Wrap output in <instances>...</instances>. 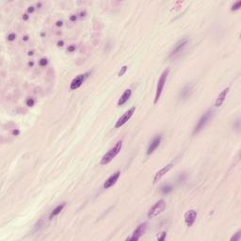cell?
I'll use <instances>...</instances> for the list:
<instances>
[{"label":"cell","mask_w":241,"mask_h":241,"mask_svg":"<svg viewBox=\"0 0 241 241\" xmlns=\"http://www.w3.org/2000/svg\"><path fill=\"white\" fill-rule=\"evenodd\" d=\"M230 89L229 88H226V89H224V90L218 94V96H217V100H216V102H215V107H220L221 105L223 104V102L225 101V98L227 96V94H228V92H229Z\"/></svg>","instance_id":"cell-13"},{"label":"cell","mask_w":241,"mask_h":241,"mask_svg":"<svg viewBox=\"0 0 241 241\" xmlns=\"http://www.w3.org/2000/svg\"><path fill=\"white\" fill-rule=\"evenodd\" d=\"M166 235H167V234H166V232H163L162 235H161V236H158V237H157V239H158V240H164V239H165V237H166Z\"/></svg>","instance_id":"cell-24"},{"label":"cell","mask_w":241,"mask_h":241,"mask_svg":"<svg viewBox=\"0 0 241 241\" xmlns=\"http://www.w3.org/2000/svg\"><path fill=\"white\" fill-rule=\"evenodd\" d=\"M13 134H14V135H18L19 131H18V130H16V131H13Z\"/></svg>","instance_id":"cell-32"},{"label":"cell","mask_w":241,"mask_h":241,"mask_svg":"<svg viewBox=\"0 0 241 241\" xmlns=\"http://www.w3.org/2000/svg\"><path fill=\"white\" fill-rule=\"evenodd\" d=\"M15 38H16V35H15L14 33H11V34L8 36V40H9L10 42H12V41L15 40Z\"/></svg>","instance_id":"cell-22"},{"label":"cell","mask_w":241,"mask_h":241,"mask_svg":"<svg viewBox=\"0 0 241 241\" xmlns=\"http://www.w3.org/2000/svg\"><path fill=\"white\" fill-rule=\"evenodd\" d=\"M171 190H172V187L169 186V185H166V186H164V187H161V191H162L163 193H166V194L170 192Z\"/></svg>","instance_id":"cell-17"},{"label":"cell","mask_w":241,"mask_h":241,"mask_svg":"<svg viewBox=\"0 0 241 241\" xmlns=\"http://www.w3.org/2000/svg\"><path fill=\"white\" fill-rule=\"evenodd\" d=\"M89 76V72H86L83 74H79L77 75L75 78H73L70 84V89L72 90H74L76 89H78L81 85L84 83V81L86 80V78Z\"/></svg>","instance_id":"cell-7"},{"label":"cell","mask_w":241,"mask_h":241,"mask_svg":"<svg viewBox=\"0 0 241 241\" xmlns=\"http://www.w3.org/2000/svg\"><path fill=\"white\" fill-rule=\"evenodd\" d=\"M135 110L136 108H131L127 110L125 113L120 116V118L118 119V120L116 121V124H115V128H120V126H122L124 123H126L128 120H130V118L133 116V114L135 113Z\"/></svg>","instance_id":"cell-5"},{"label":"cell","mask_w":241,"mask_h":241,"mask_svg":"<svg viewBox=\"0 0 241 241\" xmlns=\"http://www.w3.org/2000/svg\"><path fill=\"white\" fill-rule=\"evenodd\" d=\"M67 50H68V52H73V51L75 50V46H74V45H71V46L68 47Z\"/></svg>","instance_id":"cell-25"},{"label":"cell","mask_w":241,"mask_h":241,"mask_svg":"<svg viewBox=\"0 0 241 241\" xmlns=\"http://www.w3.org/2000/svg\"><path fill=\"white\" fill-rule=\"evenodd\" d=\"M34 99L33 98H28L27 100H26V106H28V107H32V106H34Z\"/></svg>","instance_id":"cell-21"},{"label":"cell","mask_w":241,"mask_h":241,"mask_svg":"<svg viewBox=\"0 0 241 241\" xmlns=\"http://www.w3.org/2000/svg\"><path fill=\"white\" fill-rule=\"evenodd\" d=\"M28 55H29V56H32V55H33V51H29V52H28Z\"/></svg>","instance_id":"cell-34"},{"label":"cell","mask_w":241,"mask_h":241,"mask_svg":"<svg viewBox=\"0 0 241 241\" xmlns=\"http://www.w3.org/2000/svg\"><path fill=\"white\" fill-rule=\"evenodd\" d=\"M121 147H122V140H119L106 155H104V157H102V159L100 161V164L101 165H107L109 162H111L113 160V158H115L116 156L120 152Z\"/></svg>","instance_id":"cell-1"},{"label":"cell","mask_w":241,"mask_h":241,"mask_svg":"<svg viewBox=\"0 0 241 241\" xmlns=\"http://www.w3.org/2000/svg\"><path fill=\"white\" fill-rule=\"evenodd\" d=\"M47 62H48V60H47V59H42V60H40V65L41 66H45L46 64H47Z\"/></svg>","instance_id":"cell-23"},{"label":"cell","mask_w":241,"mask_h":241,"mask_svg":"<svg viewBox=\"0 0 241 241\" xmlns=\"http://www.w3.org/2000/svg\"><path fill=\"white\" fill-rule=\"evenodd\" d=\"M27 40H28V37H27V36H24V41H27Z\"/></svg>","instance_id":"cell-33"},{"label":"cell","mask_w":241,"mask_h":241,"mask_svg":"<svg viewBox=\"0 0 241 241\" xmlns=\"http://www.w3.org/2000/svg\"><path fill=\"white\" fill-rule=\"evenodd\" d=\"M241 8V1H237V2H235V4L232 6V9H231V11L232 12H234V11H237V10H239Z\"/></svg>","instance_id":"cell-19"},{"label":"cell","mask_w":241,"mask_h":241,"mask_svg":"<svg viewBox=\"0 0 241 241\" xmlns=\"http://www.w3.org/2000/svg\"><path fill=\"white\" fill-rule=\"evenodd\" d=\"M169 69H166L164 70L163 72L161 73L160 77L158 79V82H157V91H156V96H155V101H154V104H157L158 102V100L160 99V96L162 94L163 89H164V86H165V83L167 81V78H168V75H169Z\"/></svg>","instance_id":"cell-2"},{"label":"cell","mask_w":241,"mask_h":241,"mask_svg":"<svg viewBox=\"0 0 241 241\" xmlns=\"http://www.w3.org/2000/svg\"><path fill=\"white\" fill-rule=\"evenodd\" d=\"M131 94H132V90H130V89L125 90H124V92L121 94L120 98L118 100L117 105H118V106H122V105H124V104L129 100V98L131 97Z\"/></svg>","instance_id":"cell-14"},{"label":"cell","mask_w":241,"mask_h":241,"mask_svg":"<svg viewBox=\"0 0 241 241\" xmlns=\"http://www.w3.org/2000/svg\"><path fill=\"white\" fill-rule=\"evenodd\" d=\"M212 116H213V110H207L205 113H204V115H202V117L200 118V120H198V122H197V124L195 125L194 127V130H193V134H197V133H199L204 127L206 125V123L209 121L211 118H212Z\"/></svg>","instance_id":"cell-4"},{"label":"cell","mask_w":241,"mask_h":241,"mask_svg":"<svg viewBox=\"0 0 241 241\" xmlns=\"http://www.w3.org/2000/svg\"><path fill=\"white\" fill-rule=\"evenodd\" d=\"M62 24H63V23H62V21H58V22L56 23V25H57V26H61Z\"/></svg>","instance_id":"cell-27"},{"label":"cell","mask_w":241,"mask_h":241,"mask_svg":"<svg viewBox=\"0 0 241 241\" xmlns=\"http://www.w3.org/2000/svg\"><path fill=\"white\" fill-rule=\"evenodd\" d=\"M240 237H241V231L239 230L235 235H233L231 237V241H239L240 240Z\"/></svg>","instance_id":"cell-18"},{"label":"cell","mask_w":241,"mask_h":241,"mask_svg":"<svg viewBox=\"0 0 241 241\" xmlns=\"http://www.w3.org/2000/svg\"><path fill=\"white\" fill-rule=\"evenodd\" d=\"M127 71V66L126 65H124V66H122L121 68H120V70L119 71V72H118V76H122L124 73H125V72Z\"/></svg>","instance_id":"cell-20"},{"label":"cell","mask_w":241,"mask_h":241,"mask_svg":"<svg viewBox=\"0 0 241 241\" xmlns=\"http://www.w3.org/2000/svg\"><path fill=\"white\" fill-rule=\"evenodd\" d=\"M191 89H192L191 85H187L183 90H181L180 96L182 97V99H187L188 95L190 94V92H191Z\"/></svg>","instance_id":"cell-16"},{"label":"cell","mask_w":241,"mask_h":241,"mask_svg":"<svg viewBox=\"0 0 241 241\" xmlns=\"http://www.w3.org/2000/svg\"><path fill=\"white\" fill-rule=\"evenodd\" d=\"M28 65H29V66H33V65H34V63H33V61H30L29 63H28Z\"/></svg>","instance_id":"cell-31"},{"label":"cell","mask_w":241,"mask_h":241,"mask_svg":"<svg viewBox=\"0 0 241 241\" xmlns=\"http://www.w3.org/2000/svg\"><path fill=\"white\" fill-rule=\"evenodd\" d=\"M65 205H66V203H62V204H60V205H58L54 210L51 212V214H50V216H49V219H52L53 217H55L56 216H58L60 212L63 210V208L65 207Z\"/></svg>","instance_id":"cell-15"},{"label":"cell","mask_w":241,"mask_h":241,"mask_svg":"<svg viewBox=\"0 0 241 241\" xmlns=\"http://www.w3.org/2000/svg\"><path fill=\"white\" fill-rule=\"evenodd\" d=\"M197 216H198V213H197V211L194 210V209L188 210L185 214V222H186L187 227H191L193 224H194L196 218H197Z\"/></svg>","instance_id":"cell-9"},{"label":"cell","mask_w":241,"mask_h":241,"mask_svg":"<svg viewBox=\"0 0 241 241\" xmlns=\"http://www.w3.org/2000/svg\"><path fill=\"white\" fill-rule=\"evenodd\" d=\"M23 19H24V21H26V20L28 19V14H26V13H25V14H24V16H23Z\"/></svg>","instance_id":"cell-29"},{"label":"cell","mask_w":241,"mask_h":241,"mask_svg":"<svg viewBox=\"0 0 241 241\" xmlns=\"http://www.w3.org/2000/svg\"><path fill=\"white\" fill-rule=\"evenodd\" d=\"M187 39H183V40H181L180 42H178V43H177V44L174 46V48L172 49V51H171V53H170V55H169V57H172V56H175L176 54H178L181 50H182V49L187 45Z\"/></svg>","instance_id":"cell-12"},{"label":"cell","mask_w":241,"mask_h":241,"mask_svg":"<svg viewBox=\"0 0 241 241\" xmlns=\"http://www.w3.org/2000/svg\"><path fill=\"white\" fill-rule=\"evenodd\" d=\"M58 46H63V42L62 41H60V42H58Z\"/></svg>","instance_id":"cell-30"},{"label":"cell","mask_w":241,"mask_h":241,"mask_svg":"<svg viewBox=\"0 0 241 241\" xmlns=\"http://www.w3.org/2000/svg\"><path fill=\"white\" fill-rule=\"evenodd\" d=\"M147 224L145 222L141 223V224H139V226L136 228V230L133 232V234L131 236H129V237H127L126 240H139V238L141 237V235H143V234L145 233V231H146V226Z\"/></svg>","instance_id":"cell-6"},{"label":"cell","mask_w":241,"mask_h":241,"mask_svg":"<svg viewBox=\"0 0 241 241\" xmlns=\"http://www.w3.org/2000/svg\"><path fill=\"white\" fill-rule=\"evenodd\" d=\"M172 168V164H169V165H167V166H165L164 168L160 169V170H158L156 175H155V178H154V184H156L157 181H159L161 178H162L164 175L166 174L168 171H169V169Z\"/></svg>","instance_id":"cell-11"},{"label":"cell","mask_w":241,"mask_h":241,"mask_svg":"<svg viewBox=\"0 0 241 241\" xmlns=\"http://www.w3.org/2000/svg\"><path fill=\"white\" fill-rule=\"evenodd\" d=\"M161 139H162V135H160V134L157 135L154 139H152V141H151L150 144H149V147L147 149V155L148 156L152 155L158 148V146L160 145V142H161Z\"/></svg>","instance_id":"cell-8"},{"label":"cell","mask_w":241,"mask_h":241,"mask_svg":"<svg viewBox=\"0 0 241 241\" xmlns=\"http://www.w3.org/2000/svg\"><path fill=\"white\" fill-rule=\"evenodd\" d=\"M70 20H71V21H75V20H76V16H75V15H72V16L70 17Z\"/></svg>","instance_id":"cell-28"},{"label":"cell","mask_w":241,"mask_h":241,"mask_svg":"<svg viewBox=\"0 0 241 241\" xmlns=\"http://www.w3.org/2000/svg\"><path fill=\"white\" fill-rule=\"evenodd\" d=\"M34 10H35L34 7H29V8L27 9V12H28V13H32V12H34Z\"/></svg>","instance_id":"cell-26"},{"label":"cell","mask_w":241,"mask_h":241,"mask_svg":"<svg viewBox=\"0 0 241 241\" xmlns=\"http://www.w3.org/2000/svg\"><path fill=\"white\" fill-rule=\"evenodd\" d=\"M166 207V203L164 200H159L158 202H157L155 205L151 207L149 211H148V214H147V217L148 218H153V217H157L159 214H161L164 209Z\"/></svg>","instance_id":"cell-3"},{"label":"cell","mask_w":241,"mask_h":241,"mask_svg":"<svg viewBox=\"0 0 241 241\" xmlns=\"http://www.w3.org/2000/svg\"><path fill=\"white\" fill-rule=\"evenodd\" d=\"M120 170H117L116 172H114V173L111 175L108 180L104 183V188H105V189H108V188H109V187H112L113 185H115V184H116V182L118 181V179L120 178Z\"/></svg>","instance_id":"cell-10"}]
</instances>
